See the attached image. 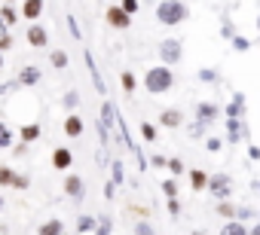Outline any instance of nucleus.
Returning a JSON list of instances; mask_svg holds the SVG:
<instances>
[{"label": "nucleus", "instance_id": "nucleus-1", "mask_svg": "<svg viewBox=\"0 0 260 235\" xmlns=\"http://www.w3.org/2000/svg\"><path fill=\"white\" fill-rule=\"evenodd\" d=\"M175 83H178V76H175V70H172L169 64H153V67H147V73H144V80H141V86L147 89V95H166V92L175 89Z\"/></svg>", "mask_w": 260, "mask_h": 235}, {"label": "nucleus", "instance_id": "nucleus-2", "mask_svg": "<svg viewBox=\"0 0 260 235\" xmlns=\"http://www.w3.org/2000/svg\"><path fill=\"white\" fill-rule=\"evenodd\" d=\"M190 19V7L184 4V0H159L156 7V22L162 28H178Z\"/></svg>", "mask_w": 260, "mask_h": 235}, {"label": "nucleus", "instance_id": "nucleus-3", "mask_svg": "<svg viewBox=\"0 0 260 235\" xmlns=\"http://www.w3.org/2000/svg\"><path fill=\"white\" fill-rule=\"evenodd\" d=\"M156 52H159V61H162V64L175 67V64L184 58V43H181L178 37H166V40L159 43V49H156Z\"/></svg>", "mask_w": 260, "mask_h": 235}, {"label": "nucleus", "instance_id": "nucleus-4", "mask_svg": "<svg viewBox=\"0 0 260 235\" xmlns=\"http://www.w3.org/2000/svg\"><path fill=\"white\" fill-rule=\"evenodd\" d=\"M211 195H214V202H223V199H230L233 195V177L230 174H208V186H205Z\"/></svg>", "mask_w": 260, "mask_h": 235}, {"label": "nucleus", "instance_id": "nucleus-5", "mask_svg": "<svg viewBox=\"0 0 260 235\" xmlns=\"http://www.w3.org/2000/svg\"><path fill=\"white\" fill-rule=\"evenodd\" d=\"M223 126H226V144H239V141H248V123L245 120H236V116H223Z\"/></svg>", "mask_w": 260, "mask_h": 235}, {"label": "nucleus", "instance_id": "nucleus-6", "mask_svg": "<svg viewBox=\"0 0 260 235\" xmlns=\"http://www.w3.org/2000/svg\"><path fill=\"white\" fill-rule=\"evenodd\" d=\"M104 22H107L113 31H128V28H132V16H128L122 7H107Z\"/></svg>", "mask_w": 260, "mask_h": 235}, {"label": "nucleus", "instance_id": "nucleus-7", "mask_svg": "<svg viewBox=\"0 0 260 235\" xmlns=\"http://www.w3.org/2000/svg\"><path fill=\"white\" fill-rule=\"evenodd\" d=\"M64 195H68L71 202H83V199H86V180H83L80 174H68V177H64Z\"/></svg>", "mask_w": 260, "mask_h": 235}, {"label": "nucleus", "instance_id": "nucleus-8", "mask_svg": "<svg viewBox=\"0 0 260 235\" xmlns=\"http://www.w3.org/2000/svg\"><path fill=\"white\" fill-rule=\"evenodd\" d=\"M196 120L205 123V126L217 123V120H220V107H217L214 101H199V104H196Z\"/></svg>", "mask_w": 260, "mask_h": 235}, {"label": "nucleus", "instance_id": "nucleus-9", "mask_svg": "<svg viewBox=\"0 0 260 235\" xmlns=\"http://www.w3.org/2000/svg\"><path fill=\"white\" fill-rule=\"evenodd\" d=\"M28 46H34V49H46V46H49V31H46L43 25L31 22V25H28Z\"/></svg>", "mask_w": 260, "mask_h": 235}, {"label": "nucleus", "instance_id": "nucleus-10", "mask_svg": "<svg viewBox=\"0 0 260 235\" xmlns=\"http://www.w3.org/2000/svg\"><path fill=\"white\" fill-rule=\"evenodd\" d=\"M159 126L162 129H184V113L178 110V107H166L162 113H159Z\"/></svg>", "mask_w": 260, "mask_h": 235}, {"label": "nucleus", "instance_id": "nucleus-11", "mask_svg": "<svg viewBox=\"0 0 260 235\" xmlns=\"http://www.w3.org/2000/svg\"><path fill=\"white\" fill-rule=\"evenodd\" d=\"M52 168L68 174V171L74 168V153H71L68 147H55V150H52Z\"/></svg>", "mask_w": 260, "mask_h": 235}, {"label": "nucleus", "instance_id": "nucleus-12", "mask_svg": "<svg viewBox=\"0 0 260 235\" xmlns=\"http://www.w3.org/2000/svg\"><path fill=\"white\" fill-rule=\"evenodd\" d=\"M40 80H43V70H40L37 64H25V67L19 70V76H16V83H19V86H28V89L37 86Z\"/></svg>", "mask_w": 260, "mask_h": 235}, {"label": "nucleus", "instance_id": "nucleus-13", "mask_svg": "<svg viewBox=\"0 0 260 235\" xmlns=\"http://www.w3.org/2000/svg\"><path fill=\"white\" fill-rule=\"evenodd\" d=\"M86 55V67H89V76H92V86H95V92L98 95H107V83L101 80V73H98V64H95V55L92 52H83Z\"/></svg>", "mask_w": 260, "mask_h": 235}, {"label": "nucleus", "instance_id": "nucleus-14", "mask_svg": "<svg viewBox=\"0 0 260 235\" xmlns=\"http://www.w3.org/2000/svg\"><path fill=\"white\" fill-rule=\"evenodd\" d=\"M245 110H248L245 95H242V92H233V101L223 107V116H236V120H245Z\"/></svg>", "mask_w": 260, "mask_h": 235}, {"label": "nucleus", "instance_id": "nucleus-15", "mask_svg": "<svg viewBox=\"0 0 260 235\" xmlns=\"http://www.w3.org/2000/svg\"><path fill=\"white\" fill-rule=\"evenodd\" d=\"M43 10H46V4H43V0H25V4H22V19H28V22H37V19L43 16Z\"/></svg>", "mask_w": 260, "mask_h": 235}, {"label": "nucleus", "instance_id": "nucleus-16", "mask_svg": "<svg viewBox=\"0 0 260 235\" xmlns=\"http://www.w3.org/2000/svg\"><path fill=\"white\" fill-rule=\"evenodd\" d=\"M19 138H22L25 144H34V141H40V138H43V129H40V123H28V126H22V129H19Z\"/></svg>", "mask_w": 260, "mask_h": 235}, {"label": "nucleus", "instance_id": "nucleus-17", "mask_svg": "<svg viewBox=\"0 0 260 235\" xmlns=\"http://www.w3.org/2000/svg\"><path fill=\"white\" fill-rule=\"evenodd\" d=\"M187 177H190V189H193V192H202V189L208 186V171H202V168L187 171Z\"/></svg>", "mask_w": 260, "mask_h": 235}, {"label": "nucleus", "instance_id": "nucleus-18", "mask_svg": "<svg viewBox=\"0 0 260 235\" xmlns=\"http://www.w3.org/2000/svg\"><path fill=\"white\" fill-rule=\"evenodd\" d=\"M83 129H86V126H83L80 116H77V113H68V120H64V135H68V138H80Z\"/></svg>", "mask_w": 260, "mask_h": 235}, {"label": "nucleus", "instance_id": "nucleus-19", "mask_svg": "<svg viewBox=\"0 0 260 235\" xmlns=\"http://www.w3.org/2000/svg\"><path fill=\"white\" fill-rule=\"evenodd\" d=\"M95 226H98V217H92V214H80L77 217V235H92Z\"/></svg>", "mask_w": 260, "mask_h": 235}, {"label": "nucleus", "instance_id": "nucleus-20", "mask_svg": "<svg viewBox=\"0 0 260 235\" xmlns=\"http://www.w3.org/2000/svg\"><path fill=\"white\" fill-rule=\"evenodd\" d=\"M37 235H64V223H61L58 217H52V220H46V223H40V229H37Z\"/></svg>", "mask_w": 260, "mask_h": 235}, {"label": "nucleus", "instance_id": "nucleus-21", "mask_svg": "<svg viewBox=\"0 0 260 235\" xmlns=\"http://www.w3.org/2000/svg\"><path fill=\"white\" fill-rule=\"evenodd\" d=\"M119 86H122L125 95H132V92L138 89V76H135L132 70H122V73H119Z\"/></svg>", "mask_w": 260, "mask_h": 235}, {"label": "nucleus", "instance_id": "nucleus-22", "mask_svg": "<svg viewBox=\"0 0 260 235\" xmlns=\"http://www.w3.org/2000/svg\"><path fill=\"white\" fill-rule=\"evenodd\" d=\"M61 107H64L68 113H74V110L80 107V92H77V89H68V92L61 95Z\"/></svg>", "mask_w": 260, "mask_h": 235}, {"label": "nucleus", "instance_id": "nucleus-23", "mask_svg": "<svg viewBox=\"0 0 260 235\" xmlns=\"http://www.w3.org/2000/svg\"><path fill=\"white\" fill-rule=\"evenodd\" d=\"M220 235H248V226L239 223V220H226V223L220 226Z\"/></svg>", "mask_w": 260, "mask_h": 235}, {"label": "nucleus", "instance_id": "nucleus-24", "mask_svg": "<svg viewBox=\"0 0 260 235\" xmlns=\"http://www.w3.org/2000/svg\"><path fill=\"white\" fill-rule=\"evenodd\" d=\"M196 80L205 83V86H214V83L220 80V73H217L214 67H199V70H196Z\"/></svg>", "mask_w": 260, "mask_h": 235}, {"label": "nucleus", "instance_id": "nucleus-25", "mask_svg": "<svg viewBox=\"0 0 260 235\" xmlns=\"http://www.w3.org/2000/svg\"><path fill=\"white\" fill-rule=\"evenodd\" d=\"M49 61H52V67H55V70H64V67L71 64V58H68V52H64V49H52Z\"/></svg>", "mask_w": 260, "mask_h": 235}, {"label": "nucleus", "instance_id": "nucleus-26", "mask_svg": "<svg viewBox=\"0 0 260 235\" xmlns=\"http://www.w3.org/2000/svg\"><path fill=\"white\" fill-rule=\"evenodd\" d=\"M13 141H16L13 129H10L7 123H0V150H10V147H13Z\"/></svg>", "mask_w": 260, "mask_h": 235}, {"label": "nucleus", "instance_id": "nucleus-27", "mask_svg": "<svg viewBox=\"0 0 260 235\" xmlns=\"http://www.w3.org/2000/svg\"><path fill=\"white\" fill-rule=\"evenodd\" d=\"M138 132H141V138H144L147 144H153V141L159 138V129H156L153 123H141V126H138Z\"/></svg>", "mask_w": 260, "mask_h": 235}, {"label": "nucleus", "instance_id": "nucleus-28", "mask_svg": "<svg viewBox=\"0 0 260 235\" xmlns=\"http://www.w3.org/2000/svg\"><path fill=\"white\" fill-rule=\"evenodd\" d=\"M214 211H217L220 217H226V220H236V205H233L230 199H223V202H217V205H214Z\"/></svg>", "mask_w": 260, "mask_h": 235}, {"label": "nucleus", "instance_id": "nucleus-29", "mask_svg": "<svg viewBox=\"0 0 260 235\" xmlns=\"http://www.w3.org/2000/svg\"><path fill=\"white\" fill-rule=\"evenodd\" d=\"M110 232H113V220H110L107 214H101V217H98V226L92 229V235H110Z\"/></svg>", "mask_w": 260, "mask_h": 235}, {"label": "nucleus", "instance_id": "nucleus-30", "mask_svg": "<svg viewBox=\"0 0 260 235\" xmlns=\"http://www.w3.org/2000/svg\"><path fill=\"white\" fill-rule=\"evenodd\" d=\"M166 168L172 171V177H181V174H187V168H184V162H181L178 156H172V159H166Z\"/></svg>", "mask_w": 260, "mask_h": 235}, {"label": "nucleus", "instance_id": "nucleus-31", "mask_svg": "<svg viewBox=\"0 0 260 235\" xmlns=\"http://www.w3.org/2000/svg\"><path fill=\"white\" fill-rule=\"evenodd\" d=\"M110 180H113L116 186H122V183H125V171H122V162H119V159L110 165Z\"/></svg>", "mask_w": 260, "mask_h": 235}, {"label": "nucleus", "instance_id": "nucleus-32", "mask_svg": "<svg viewBox=\"0 0 260 235\" xmlns=\"http://www.w3.org/2000/svg\"><path fill=\"white\" fill-rule=\"evenodd\" d=\"M0 19H4V25H7V28H13V25L19 22V13H16L13 7H0Z\"/></svg>", "mask_w": 260, "mask_h": 235}, {"label": "nucleus", "instance_id": "nucleus-33", "mask_svg": "<svg viewBox=\"0 0 260 235\" xmlns=\"http://www.w3.org/2000/svg\"><path fill=\"white\" fill-rule=\"evenodd\" d=\"M254 217H257V211H254L251 205H239V208H236V220H239V223H245V220H254Z\"/></svg>", "mask_w": 260, "mask_h": 235}, {"label": "nucleus", "instance_id": "nucleus-34", "mask_svg": "<svg viewBox=\"0 0 260 235\" xmlns=\"http://www.w3.org/2000/svg\"><path fill=\"white\" fill-rule=\"evenodd\" d=\"M162 192H166V199H178V180L175 177H166L162 180Z\"/></svg>", "mask_w": 260, "mask_h": 235}, {"label": "nucleus", "instance_id": "nucleus-35", "mask_svg": "<svg viewBox=\"0 0 260 235\" xmlns=\"http://www.w3.org/2000/svg\"><path fill=\"white\" fill-rule=\"evenodd\" d=\"M13 177H16V171L10 165H0V186H13Z\"/></svg>", "mask_w": 260, "mask_h": 235}, {"label": "nucleus", "instance_id": "nucleus-36", "mask_svg": "<svg viewBox=\"0 0 260 235\" xmlns=\"http://www.w3.org/2000/svg\"><path fill=\"white\" fill-rule=\"evenodd\" d=\"M230 43H233V49H236V52H248V49H251V40H248V37H239V34H233V40H230Z\"/></svg>", "mask_w": 260, "mask_h": 235}, {"label": "nucleus", "instance_id": "nucleus-37", "mask_svg": "<svg viewBox=\"0 0 260 235\" xmlns=\"http://www.w3.org/2000/svg\"><path fill=\"white\" fill-rule=\"evenodd\" d=\"M68 28H71V37H74V40H83V31H80V25H77L74 13H68Z\"/></svg>", "mask_w": 260, "mask_h": 235}, {"label": "nucleus", "instance_id": "nucleus-38", "mask_svg": "<svg viewBox=\"0 0 260 235\" xmlns=\"http://www.w3.org/2000/svg\"><path fill=\"white\" fill-rule=\"evenodd\" d=\"M135 235H156V229H153L147 220H138V223H135Z\"/></svg>", "mask_w": 260, "mask_h": 235}, {"label": "nucleus", "instance_id": "nucleus-39", "mask_svg": "<svg viewBox=\"0 0 260 235\" xmlns=\"http://www.w3.org/2000/svg\"><path fill=\"white\" fill-rule=\"evenodd\" d=\"M205 132H208V126H205V123H199V120L190 126V138H205Z\"/></svg>", "mask_w": 260, "mask_h": 235}, {"label": "nucleus", "instance_id": "nucleus-40", "mask_svg": "<svg viewBox=\"0 0 260 235\" xmlns=\"http://www.w3.org/2000/svg\"><path fill=\"white\" fill-rule=\"evenodd\" d=\"M119 7H122L128 16H135V13L141 10V4H138V0H119Z\"/></svg>", "mask_w": 260, "mask_h": 235}, {"label": "nucleus", "instance_id": "nucleus-41", "mask_svg": "<svg viewBox=\"0 0 260 235\" xmlns=\"http://www.w3.org/2000/svg\"><path fill=\"white\" fill-rule=\"evenodd\" d=\"M13 186H16V189H28V186H31V177H28V174H16V177H13Z\"/></svg>", "mask_w": 260, "mask_h": 235}, {"label": "nucleus", "instance_id": "nucleus-42", "mask_svg": "<svg viewBox=\"0 0 260 235\" xmlns=\"http://www.w3.org/2000/svg\"><path fill=\"white\" fill-rule=\"evenodd\" d=\"M166 202H169V205H166V208H169V217L178 220V217H181V202H178V199H166Z\"/></svg>", "mask_w": 260, "mask_h": 235}, {"label": "nucleus", "instance_id": "nucleus-43", "mask_svg": "<svg viewBox=\"0 0 260 235\" xmlns=\"http://www.w3.org/2000/svg\"><path fill=\"white\" fill-rule=\"evenodd\" d=\"M10 49H13V34L4 31V34H0V52H10Z\"/></svg>", "mask_w": 260, "mask_h": 235}, {"label": "nucleus", "instance_id": "nucleus-44", "mask_svg": "<svg viewBox=\"0 0 260 235\" xmlns=\"http://www.w3.org/2000/svg\"><path fill=\"white\" fill-rule=\"evenodd\" d=\"M220 34H223L226 40H233V34H236V31H233V22H230V19H223V22H220Z\"/></svg>", "mask_w": 260, "mask_h": 235}, {"label": "nucleus", "instance_id": "nucleus-45", "mask_svg": "<svg viewBox=\"0 0 260 235\" xmlns=\"http://www.w3.org/2000/svg\"><path fill=\"white\" fill-rule=\"evenodd\" d=\"M220 147H223V141H220V138H208V141H205V150H208V153H217Z\"/></svg>", "mask_w": 260, "mask_h": 235}, {"label": "nucleus", "instance_id": "nucleus-46", "mask_svg": "<svg viewBox=\"0 0 260 235\" xmlns=\"http://www.w3.org/2000/svg\"><path fill=\"white\" fill-rule=\"evenodd\" d=\"M28 147H31V144H25V141H19V144H16V147H10V150H13L16 156H28Z\"/></svg>", "mask_w": 260, "mask_h": 235}, {"label": "nucleus", "instance_id": "nucleus-47", "mask_svg": "<svg viewBox=\"0 0 260 235\" xmlns=\"http://www.w3.org/2000/svg\"><path fill=\"white\" fill-rule=\"evenodd\" d=\"M104 195L113 202V195H116V183H113V180H107V183H104Z\"/></svg>", "mask_w": 260, "mask_h": 235}, {"label": "nucleus", "instance_id": "nucleus-48", "mask_svg": "<svg viewBox=\"0 0 260 235\" xmlns=\"http://www.w3.org/2000/svg\"><path fill=\"white\" fill-rule=\"evenodd\" d=\"M248 156H251L254 162H260V147H257V144H248Z\"/></svg>", "mask_w": 260, "mask_h": 235}, {"label": "nucleus", "instance_id": "nucleus-49", "mask_svg": "<svg viewBox=\"0 0 260 235\" xmlns=\"http://www.w3.org/2000/svg\"><path fill=\"white\" fill-rule=\"evenodd\" d=\"M150 165H153V168H166V156H153Z\"/></svg>", "mask_w": 260, "mask_h": 235}, {"label": "nucleus", "instance_id": "nucleus-50", "mask_svg": "<svg viewBox=\"0 0 260 235\" xmlns=\"http://www.w3.org/2000/svg\"><path fill=\"white\" fill-rule=\"evenodd\" d=\"M248 235H260V226H251V229H248Z\"/></svg>", "mask_w": 260, "mask_h": 235}, {"label": "nucleus", "instance_id": "nucleus-51", "mask_svg": "<svg viewBox=\"0 0 260 235\" xmlns=\"http://www.w3.org/2000/svg\"><path fill=\"white\" fill-rule=\"evenodd\" d=\"M4 31H10V28H7V25H4V19H0V34H4Z\"/></svg>", "mask_w": 260, "mask_h": 235}, {"label": "nucleus", "instance_id": "nucleus-52", "mask_svg": "<svg viewBox=\"0 0 260 235\" xmlns=\"http://www.w3.org/2000/svg\"><path fill=\"white\" fill-rule=\"evenodd\" d=\"M0 70H4V52H0Z\"/></svg>", "mask_w": 260, "mask_h": 235}, {"label": "nucleus", "instance_id": "nucleus-53", "mask_svg": "<svg viewBox=\"0 0 260 235\" xmlns=\"http://www.w3.org/2000/svg\"><path fill=\"white\" fill-rule=\"evenodd\" d=\"M0 211H4V195H0Z\"/></svg>", "mask_w": 260, "mask_h": 235}, {"label": "nucleus", "instance_id": "nucleus-54", "mask_svg": "<svg viewBox=\"0 0 260 235\" xmlns=\"http://www.w3.org/2000/svg\"><path fill=\"white\" fill-rule=\"evenodd\" d=\"M190 235H205V232H190Z\"/></svg>", "mask_w": 260, "mask_h": 235}, {"label": "nucleus", "instance_id": "nucleus-55", "mask_svg": "<svg viewBox=\"0 0 260 235\" xmlns=\"http://www.w3.org/2000/svg\"><path fill=\"white\" fill-rule=\"evenodd\" d=\"M257 31H260V16H257Z\"/></svg>", "mask_w": 260, "mask_h": 235}, {"label": "nucleus", "instance_id": "nucleus-56", "mask_svg": "<svg viewBox=\"0 0 260 235\" xmlns=\"http://www.w3.org/2000/svg\"><path fill=\"white\" fill-rule=\"evenodd\" d=\"M257 226H260V214H257Z\"/></svg>", "mask_w": 260, "mask_h": 235}, {"label": "nucleus", "instance_id": "nucleus-57", "mask_svg": "<svg viewBox=\"0 0 260 235\" xmlns=\"http://www.w3.org/2000/svg\"><path fill=\"white\" fill-rule=\"evenodd\" d=\"M257 189H260V183H257Z\"/></svg>", "mask_w": 260, "mask_h": 235}]
</instances>
